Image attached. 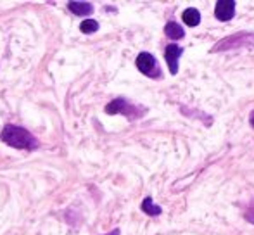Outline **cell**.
Here are the masks:
<instances>
[{"mask_svg":"<svg viewBox=\"0 0 254 235\" xmlns=\"http://www.w3.org/2000/svg\"><path fill=\"white\" fill-rule=\"evenodd\" d=\"M142 211H144L145 215H149V216L161 215V208L157 204H154L151 197H145L144 199V202H142Z\"/></svg>","mask_w":254,"mask_h":235,"instance_id":"9","label":"cell"},{"mask_svg":"<svg viewBox=\"0 0 254 235\" xmlns=\"http://www.w3.org/2000/svg\"><path fill=\"white\" fill-rule=\"evenodd\" d=\"M67 9L76 16H88L94 10V5L90 2H67Z\"/></svg>","mask_w":254,"mask_h":235,"instance_id":"6","label":"cell"},{"mask_svg":"<svg viewBox=\"0 0 254 235\" xmlns=\"http://www.w3.org/2000/svg\"><path fill=\"white\" fill-rule=\"evenodd\" d=\"M246 216H248V220H249V222H253V223H254V206H253V209H251V211H248V213H246Z\"/></svg>","mask_w":254,"mask_h":235,"instance_id":"11","label":"cell"},{"mask_svg":"<svg viewBox=\"0 0 254 235\" xmlns=\"http://www.w3.org/2000/svg\"><path fill=\"white\" fill-rule=\"evenodd\" d=\"M184 54L178 45H168L166 51H164V58H166L168 67H170V73L171 74H177L178 73V58Z\"/></svg>","mask_w":254,"mask_h":235,"instance_id":"5","label":"cell"},{"mask_svg":"<svg viewBox=\"0 0 254 235\" xmlns=\"http://www.w3.org/2000/svg\"><path fill=\"white\" fill-rule=\"evenodd\" d=\"M251 124H253V128H254V113L251 115Z\"/></svg>","mask_w":254,"mask_h":235,"instance_id":"13","label":"cell"},{"mask_svg":"<svg viewBox=\"0 0 254 235\" xmlns=\"http://www.w3.org/2000/svg\"><path fill=\"white\" fill-rule=\"evenodd\" d=\"M80 30H81V33L90 35V33H94V31L99 30V23L95 19H85L83 23L80 24Z\"/></svg>","mask_w":254,"mask_h":235,"instance_id":"10","label":"cell"},{"mask_svg":"<svg viewBox=\"0 0 254 235\" xmlns=\"http://www.w3.org/2000/svg\"><path fill=\"white\" fill-rule=\"evenodd\" d=\"M184 21L189 26H197V24L201 23V14H199V10L194 9V7H189V9L184 10Z\"/></svg>","mask_w":254,"mask_h":235,"instance_id":"8","label":"cell"},{"mask_svg":"<svg viewBox=\"0 0 254 235\" xmlns=\"http://www.w3.org/2000/svg\"><path fill=\"white\" fill-rule=\"evenodd\" d=\"M106 113L107 115H125L127 118H130V119H137L142 115V111H138L135 106H131L125 99H114V101H111L106 106Z\"/></svg>","mask_w":254,"mask_h":235,"instance_id":"2","label":"cell"},{"mask_svg":"<svg viewBox=\"0 0 254 235\" xmlns=\"http://www.w3.org/2000/svg\"><path fill=\"white\" fill-rule=\"evenodd\" d=\"M214 16L220 21H230L235 16V2L234 0H218Z\"/></svg>","mask_w":254,"mask_h":235,"instance_id":"4","label":"cell"},{"mask_svg":"<svg viewBox=\"0 0 254 235\" xmlns=\"http://www.w3.org/2000/svg\"><path fill=\"white\" fill-rule=\"evenodd\" d=\"M0 140L10 147L19 149V151H23V149L35 151L40 147V142L33 137V133H30L26 128L17 126V124H5L2 133H0Z\"/></svg>","mask_w":254,"mask_h":235,"instance_id":"1","label":"cell"},{"mask_svg":"<svg viewBox=\"0 0 254 235\" xmlns=\"http://www.w3.org/2000/svg\"><path fill=\"white\" fill-rule=\"evenodd\" d=\"M109 235H120V230H118V229H116V230H113V232H111Z\"/></svg>","mask_w":254,"mask_h":235,"instance_id":"12","label":"cell"},{"mask_svg":"<svg viewBox=\"0 0 254 235\" xmlns=\"http://www.w3.org/2000/svg\"><path fill=\"white\" fill-rule=\"evenodd\" d=\"M164 33H166L170 38H173V40H180V38L185 37L184 28H182L178 23H175V21H170V23L164 26Z\"/></svg>","mask_w":254,"mask_h":235,"instance_id":"7","label":"cell"},{"mask_svg":"<svg viewBox=\"0 0 254 235\" xmlns=\"http://www.w3.org/2000/svg\"><path fill=\"white\" fill-rule=\"evenodd\" d=\"M135 64H137L140 73L147 74V76H151V78H161V71H159V66H157V60L152 54H149V52L138 54L137 62Z\"/></svg>","mask_w":254,"mask_h":235,"instance_id":"3","label":"cell"}]
</instances>
